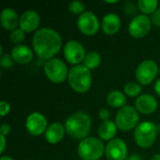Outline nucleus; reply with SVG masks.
<instances>
[{
  "label": "nucleus",
  "mask_w": 160,
  "mask_h": 160,
  "mask_svg": "<svg viewBox=\"0 0 160 160\" xmlns=\"http://www.w3.org/2000/svg\"><path fill=\"white\" fill-rule=\"evenodd\" d=\"M98 116H99V118L102 120V122H103V121H107V120H109V118H110V116H111V112H110V111H109L108 109L102 108V109H100L99 112H98Z\"/></svg>",
  "instance_id": "c756f323"
},
{
  "label": "nucleus",
  "mask_w": 160,
  "mask_h": 160,
  "mask_svg": "<svg viewBox=\"0 0 160 160\" xmlns=\"http://www.w3.org/2000/svg\"><path fill=\"white\" fill-rule=\"evenodd\" d=\"M118 1L115 0V1H105V3H109V4H114V3H117Z\"/></svg>",
  "instance_id": "4c0bfd02"
},
{
  "label": "nucleus",
  "mask_w": 160,
  "mask_h": 160,
  "mask_svg": "<svg viewBox=\"0 0 160 160\" xmlns=\"http://www.w3.org/2000/svg\"><path fill=\"white\" fill-rule=\"evenodd\" d=\"M24 39H25V33L21 28H16L15 30L11 31L9 34V40L16 46L21 45Z\"/></svg>",
  "instance_id": "393cba45"
},
{
  "label": "nucleus",
  "mask_w": 160,
  "mask_h": 160,
  "mask_svg": "<svg viewBox=\"0 0 160 160\" xmlns=\"http://www.w3.org/2000/svg\"><path fill=\"white\" fill-rule=\"evenodd\" d=\"M92 127V121L88 113L85 112H76L70 114L66 122L65 128L68 135L75 140L87 138Z\"/></svg>",
  "instance_id": "f03ea898"
},
{
  "label": "nucleus",
  "mask_w": 160,
  "mask_h": 160,
  "mask_svg": "<svg viewBox=\"0 0 160 160\" xmlns=\"http://www.w3.org/2000/svg\"><path fill=\"white\" fill-rule=\"evenodd\" d=\"M151 160H160V154H157V155H154L152 157Z\"/></svg>",
  "instance_id": "e433bc0d"
},
{
  "label": "nucleus",
  "mask_w": 160,
  "mask_h": 160,
  "mask_svg": "<svg viewBox=\"0 0 160 160\" xmlns=\"http://www.w3.org/2000/svg\"><path fill=\"white\" fill-rule=\"evenodd\" d=\"M158 103L156 98L149 94H143L137 98L135 101L136 110L142 114H151L158 109Z\"/></svg>",
  "instance_id": "2eb2a0df"
},
{
  "label": "nucleus",
  "mask_w": 160,
  "mask_h": 160,
  "mask_svg": "<svg viewBox=\"0 0 160 160\" xmlns=\"http://www.w3.org/2000/svg\"><path fill=\"white\" fill-rule=\"evenodd\" d=\"M158 74L160 75V68H159V69H158Z\"/></svg>",
  "instance_id": "58836bf2"
},
{
  "label": "nucleus",
  "mask_w": 160,
  "mask_h": 160,
  "mask_svg": "<svg viewBox=\"0 0 160 160\" xmlns=\"http://www.w3.org/2000/svg\"><path fill=\"white\" fill-rule=\"evenodd\" d=\"M20 17H18L17 12L11 8H6L1 11L0 22L4 29L8 31H13L19 25Z\"/></svg>",
  "instance_id": "f3484780"
},
{
  "label": "nucleus",
  "mask_w": 160,
  "mask_h": 160,
  "mask_svg": "<svg viewBox=\"0 0 160 160\" xmlns=\"http://www.w3.org/2000/svg\"><path fill=\"white\" fill-rule=\"evenodd\" d=\"M66 132L65 125L61 123H52L48 127L45 132V140L50 144H57L63 140Z\"/></svg>",
  "instance_id": "6ab92c4d"
},
{
  "label": "nucleus",
  "mask_w": 160,
  "mask_h": 160,
  "mask_svg": "<svg viewBox=\"0 0 160 160\" xmlns=\"http://www.w3.org/2000/svg\"><path fill=\"white\" fill-rule=\"evenodd\" d=\"M1 137V148H0V154H3L5 149H6V143H7V141H6V137L3 136V135H0Z\"/></svg>",
  "instance_id": "473e14b6"
},
{
  "label": "nucleus",
  "mask_w": 160,
  "mask_h": 160,
  "mask_svg": "<svg viewBox=\"0 0 160 160\" xmlns=\"http://www.w3.org/2000/svg\"><path fill=\"white\" fill-rule=\"evenodd\" d=\"M137 8L138 7H136L131 2H126L124 5V11L128 15H134L137 12Z\"/></svg>",
  "instance_id": "c85d7f7f"
},
{
  "label": "nucleus",
  "mask_w": 160,
  "mask_h": 160,
  "mask_svg": "<svg viewBox=\"0 0 160 160\" xmlns=\"http://www.w3.org/2000/svg\"><path fill=\"white\" fill-rule=\"evenodd\" d=\"M13 64H14V60L11 56V54H3L1 55L0 57V65L2 68H10L13 67Z\"/></svg>",
  "instance_id": "bb28decb"
},
{
  "label": "nucleus",
  "mask_w": 160,
  "mask_h": 160,
  "mask_svg": "<svg viewBox=\"0 0 160 160\" xmlns=\"http://www.w3.org/2000/svg\"><path fill=\"white\" fill-rule=\"evenodd\" d=\"M142 92V86L135 82H129L124 86V93L126 96L130 98L138 97Z\"/></svg>",
  "instance_id": "b1692460"
},
{
  "label": "nucleus",
  "mask_w": 160,
  "mask_h": 160,
  "mask_svg": "<svg viewBox=\"0 0 160 160\" xmlns=\"http://www.w3.org/2000/svg\"><path fill=\"white\" fill-rule=\"evenodd\" d=\"M107 102L112 108H123L127 106V97L124 93L113 90L107 95Z\"/></svg>",
  "instance_id": "412c9836"
},
{
  "label": "nucleus",
  "mask_w": 160,
  "mask_h": 160,
  "mask_svg": "<svg viewBox=\"0 0 160 160\" xmlns=\"http://www.w3.org/2000/svg\"><path fill=\"white\" fill-rule=\"evenodd\" d=\"M98 18L92 11H84L77 20V27L81 33L85 36L96 35L100 27Z\"/></svg>",
  "instance_id": "9d476101"
},
{
  "label": "nucleus",
  "mask_w": 160,
  "mask_h": 160,
  "mask_svg": "<svg viewBox=\"0 0 160 160\" xmlns=\"http://www.w3.org/2000/svg\"><path fill=\"white\" fill-rule=\"evenodd\" d=\"M158 6V0H139L137 3L138 9L142 12V14H153Z\"/></svg>",
  "instance_id": "5701e85b"
},
{
  "label": "nucleus",
  "mask_w": 160,
  "mask_h": 160,
  "mask_svg": "<svg viewBox=\"0 0 160 160\" xmlns=\"http://www.w3.org/2000/svg\"><path fill=\"white\" fill-rule=\"evenodd\" d=\"M127 160H143L142 158L140 156V155H137V154H134V155H131L130 157H128Z\"/></svg>",
  "instance_id": "f704fd0d"
},
{
  "label": "nucleus",
  "mask_w": 160,
  "mask_h": 160,
  "mask_svg": "<svg viewBox=\"0 0 160 160\" xmlns=\"http://www.w3.org/2000/svg\"><path fill=\"white\" fill-rule=\"evenodd\" d=\"M10 105L8 102L2 100L0 102V115L1 117H5L6 115H8L10 112Z\"/></svg>",
  "instance_id": "cd10ccee"
},
{
  "label": "nucleus",
  "mask_w": 160,
  "mask_h": 160,
  "mask_svg": "<svg viewBox=\"0 0 160 160\" xmlns=\"http://www.w3.org/2000/svg\"><path fill=\"white\" fill-rule=\"evenodd\" d=\"M34 52L41 59L50 60L56 55L62 47V38L59 33L50 27L37 30L33 36Z\"/></svg>",
  "instance_id": "f257e3e1"
},
{
  "label": "nucleus",
  "mask_w": 160,
  "mask_h": 160,
  "mask_svg": "<svg viewBox=\"0 0 160 160\" xmlns=\"http://www.w3.org/2000/svg\"><path fill=\"white\" fill-rule=\"evenodd\" d=\"M0 132H1V135L3 136H7L8 135V133L10 132V127L9 125L8 124H2L1 127H0Z\"/></svg>",
  "instance_id": "2f4dec72"
},
{
  "label": "nucleus",
  "mask_w": 160,
  "mask_h": 160,
  "mask_svg": "<svg viewBox=\"0 0 160 160\" xmlns=\"http://www.w3.org/2000/svg\"><path fill=\"white\" fill-rule=\"evenodd\" d=\"M68 82L75 92L84 94L89 91L92 85L91 70L83 65L73 66L68 71Z\"/></svg>",
  "instance_id": "7ed1b4c3"
},
{
  "label": "nucleus",
  "mask_w": 160,
  "mask_h": 160,
  "mask_svg": "<svg viewBox=\"0 0 160 160\" xmlns=\"http://www.w3.org/2000/svg\"><path fill=\"white\" fill-rule=\"evenodd\" d=\"M68 10L73 14L81 15L84 12V4L80 1H73L68 5Z\"/></svg>",
  "instance_id": "a878e982"
},
{
  "label": "nucleus",
  "mask_w": 160,
  "mask_h": 160,
  "mask_svg": "<svg viewBox=\"0 0 160 160\" xmlns=\"http://www.w3.org/2000/svg\"><path fill=\"white\" fill-rule=\"evenodd\" d=\"M105 145L100 139L87 137L78 145V155L82 160H98L105 153Z\"/></svg>",
  "instance_id": "20e7f679"
},
{
  "label": "nucleus",
  "mask_w": 160,
  "mask_h": 160,
  "mask_svg": "<svg viewBox=\"0 0 160 160\" xmlns=\"http://www.w3.org/2000/svg\"><path fill=\"white\" fill-rule=\"evenodd\" d=\"M105 155L108 160H127L128 145L122 139H113L106 145Z\"/></svg>",
  "instance_id": "ddd939ff"
},
{
  "label": "nucleus",
  "mask_w": 160,
  "mask_h": 160,
  "mask_svg": "<svg viewBox=\"0 0 160 160\" xmlns=\"http://www.w3.org/2000/svg\"><path fill=\"white\" fill-rule=\"evenodd\" d=\"M10 54L14 62L21 64V65H25V64L30 63L34 57L33 50L27 45H23V44L14 46L11 49Z\"/></svg>",
  "instance_id": "dca6fc26"
},
{
  "label": "nucleus",
  "mask_w": 160,
  "mask_h": 160,
  "mask_svg": "<svg viewBox=\"0 0 160 160\" xmlns=\"http://www.w3.org/2000/svg\"><path fill=\"white\" fill-rule=\"evenodd\" d=\"M25 128L31 135L40 136L45 133L48 128L47 119L40 112H32L25 120Z\"/></svg>",
  "instance_id": "f8f14e48"
},
{
  "label": "nucleus",
  "mask_w": 160,
  "mask_h": 160,
  "mask_svg": "<svg viewBox=\"0 0 160 160\" xmlns=\"http://www.w3.org/2000/svg\"><path fill=\"white\" fill-rule=\"evenodd\" d=\"M121 27V19L116 13L106 14L101 21V29L106 35L116 34Z\"/></svg>",
  "instance_id": "a211bd4d"
},
{
  "label": "nucleus",
  "mask_w": 160,
  "mask_h": 160,
  "mask_svg": "<svg viewBox=\"0 0 160 160\" xmlns=\"http://www.w3.org/2000/svg\"><path fill=\"white\" fill-rule=\"evenodd\" d=\"M63 52L68 63L74 66L81 65V63L84 61L86 55L85 48L80 41L77 40L68 41L64 46Z\"/></svg>",
  "instance_id": "1a4fd4ad"
},
{
  "label": "nucleus",
  "mask_w": 160,
  "mask_h": 160,
  "mask_svg": "<svg viewBox=\"0 0 160 160\" xmlns=\"http://www.w3.org/2000/svg\"><path fill=\"white\" fill-rule=\"evenodd\" d=\"M39 23H40L39 14L37 11L30 9L24 11L20 16L19 28H21L24 33H31L37 31Z\"/></svg>",
  "instance_id": "4468645a"
},
{
  "label": "nucleus",
  "mask_w": 160,
  "mask_h": 160,
  "mask_svg": "<svg viewBox=\"0 0 160 160\" xmlns=\"http://www.w3.org/2000/svg\"><path fill=\"white\" fill-rule=\"evenodd\" d=\"M101 63V56L98 52L92 51L86 53L84 61H83V66L86 67L88 69L92 70L97 68Z\"/></svg>",
  "instance_id": "4be33fe9"
},
{
  "label": "nucleus",
  "mask_w": 160,
  "mask_h": 160,
  "mask_svg": "<svg viewBox=\"0 0 160 160\" xmlns=\"http://www.w3.org/2000/svg\"><path fill=\"white\" fill-rule=\"evenodd\" d=\"M0 160H14L12 158L8 157V156H2L0 158Z\"/></svg>",
  "instance_id": "c9c22d12"
},
{
  "label": "nucleus",
  "mask_w": 160,
  "mask_h": 160,
  "mask_svg": "<svg viewBox=\"0 0 160 160\" xmlns=\"http://www.w3.org/2000/svg\"><path fill=\"white\" fill-rule=\"evenodd\" d=\"M140 116L138 111L132 106H125L121 108L115 116V124L120 130L128 131L138 126Z\"/></svg>",
  "instance_id": "0eeeda50"
},
{
  "label": "nucleus",
  "mask_w": 160,
  "mask_h": 160,
  "mask_svg": "<svg viewBox=\"0 0 160 160\" xmlns=\"http://www.w3.org/2000/svg\"><path fill=\"white\" fill-rule=\"evenodd\" d=\"M158 128L152 122H142L139 124L134 131V140L141 148H149L156 142Z\"/></svg>",
  "instance_id": "39448f33"
},
{
  "label": "nucleus",
  "mask_w": 160,
  "mask_h": 160,
  "mask_svg": "<svg viewBox=\"0 0 160 160\" xmlns=\"http://www.w3.org/2000/svg\"><path fill=\"white\" fill-rule=\"evenodd\" d=\"M43 71L49 81L58 84L64 82L68 79L69 70L63 60L59 58H52L45 63Z\"/></svg>",
  "instance_id": "423d86ee"
},
{
  "label": "nucleus",
  "mask_w": 160,
  "mask_h": 160,
  "mask_svg": "<svg viewBox=\"0 0 160 160\" xmlns=\"http://www.w3.org/2000/svg\"><path fill=\"white\" fill-rule=\"evenodd\" d=\"M152 27V21L147 15H136L128 24V33L134 38H142L149 34Z\"/></svg>",
  "instance_id": "9b49d317"
},
{
  "label": "nucleus",
  "mask_w": 160,
  "mask_h": 160,
  "mask_svg": "<svg viewBox=\"0 0 160 160\" xmlns=\"http://www.w3.org/2000/svg\"><path fill=\"white\" fill-rule=\"evenodd\" d=\"M152 23H154L156 26L160 27V8H158L153 14H152Z\"/></svg>",
  "instance_id": "7c9ffc66"
},
{
  "label": "nucleus",
  "mask_w": 160,
  "mask_h": 160,
  "mask_svg": "<svg viewBox=\"0 0 160 160\" xmlns=\"http://www.w3.org/2000/svg\"><path fill=\"white\" fill-rule=\"evenodd\" d=\"M159 68L154 60H144L137 68L135 76L137 81L142 85H148L155 81Z\"/></svg>",
  "instance_id": "6e6552de"
},
{
  "label": "nucleus",
  "mask_w": 160,
  "mask_h": 160,
  "mask_svg": "<svg viewBox=\"0 0 160 160\" xmlns=\"http://www.w3.org/2000/svg\"><path fill=\"white\" fill-rule=\"evenodd\" d=\"M117 126L114 122L111 121V120H107V121H103L98 129V137L100 138L101 141H109L111 142L112 140H113V138L116 135L117 132Z\"/></svg>",
  "instance_id": "aec40b11"
},
{
  "label": "nucleus",
  "mask_w": 160,
  "mask_h": 160,
  "mask_svg": "<svg viewBox=\"0 0 160 160\" xmlns=\"http://www.w3.org/2000/svg\"><path fill=\"white\" fill-rule=\"evenodd\" d=\"M155 92L160 98V79H158L155 83Z\"/></svg>",
  "instance_id": "72a5a7b5"
}]
</instances>
